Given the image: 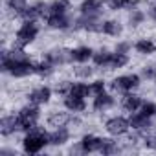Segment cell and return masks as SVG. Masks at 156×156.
<instances>
[{
  "mask_svg": "<svg viewBox=\"0 0 156 156\" xmlns=\"http://www.w3.org/2000/svg\"><path fill=\"white\" fill-rule=\"evenodd\" d=\"M72 129L70 127H57L48 132V145L50 147H64L70 143Z\"/></svg>",
  "mask_w": 156,
  "mask_h": 156,
  "instance_id": "cell-11",
  "label": "cell"
},
{
  "mask_svg": "<svg viewBox=\"0 0 156 156\" xmlns=\"http://www.w3.org/2000/svg\"><path fill=\"white\" fill-rule=\"evenodd\" d=\"M70 118H72V112H62V110H51L48 116H46V125L48 127H68L70 123Z\"/></svg>",
  "mask_w": 156,
  "mask_h": 156,
  "instance_id": "cell-16",
  "label": "cell"
},
{
  "mask_svg": "<svg viewBox=\"0 0 156 156\" xmlns=\"http://www.w3.org/2000/svg\"><path fill=\"white\" fill-rule=\"evenodd\" d=\"M147 19L152 20V22H156V2H152V4L147 8Z\"/></svg>",
  "mask_w": 156,
  "mask_h": 156,
  "instance_id": "cell-38",
  "label": "cell"
},
{
  "mask_svg": "<svg viewBox=\"0 0 156 156\" xmlns=\"http://www.w3.org/2000/svg\"><path fill=\"white\" fill-rule=\"evenodd\" d=\"M114 51L108 50V48H98L94 50V57H92V62L96 68H101V70H107L108 64H110V59H112Z\"/></svg>",
  "mask_w": 156,
  "mask_h": 156,
  "instance_id": "cell-21",
  "label": "cell"
},
{
  "mask_svg": "<svg viewBox=\"0 0 156 156\" xmlns=\"http://www.w3.org/2000/svg\"><path fill=\"white\" fill-rule=\"evenodd\" d=\"M123 31H125V26H123L121 20H118V19H107V20H103V35L118 39V37L123 35Z\"/></svg>",
  "mask_w": 156,
  "mask_h": 156,
  "instance_id": "cell-20",
  "label": "cell"
},
{
  "mask_svg": "<svg viewBox=\"0 0 156 156\" xmlns=\"http://www.w3.org/2000/svg\"><path fill=\"white\" fill-rule=\"evenodd\" d=\"M140 2L141 0H123V9L121 11H132L136 8H140Z\"/></svg>",
  "mask_w": 156,
  "mask_h": 156,
  "instance_id": "cell-37",
  "label": "cell"
},
{
  "mask_svg": "<svg viewBox=\"0 0 156 156\" xmlns=\"http://www.w3.org/2000/svg\"><path fill=\"white\" fill-rule=\"evenodd\" d=\"M53 88L51 87H48V85H39V87H35V88H31L30 92H28V101L30 103H35V105H39V107H44V105H48L50 101H51V98H53Z\"/></svg>",
  "mask_w": 156,
  "mask_h": 156,
  "instance_id": "cell-9",
  "label": "cell"
},
{
  "mask_svg": "<svg viewBox=\"0 0 156 156\" xmlns=\"http://www.w3.org/2000/svg\"><path fill=\"white\" fill-rule=\"evenodd\" d=\"M107 87H108V83H107L105 79H94V81L90 83L92 96H98V94H103V92H107Z\"/></svg>",
  "mask_w": 156,
  "mask_h": 156,
  "instance_id": "cell-32",
  "label": "cell"
},
{
  "mask_svg": "<svg viewBox=\"0 0 156 156\" xmlns=\"http://www.w3.org/2000/svg\"><path fill=\"white\" fill-rule=\"evenodd\" d=\"M132 48H134V44L130 41H118L116 46H114V51H118V53H130Z\"/></svg>",
  "mask_w": 156,
  "mask_h": 156,
  "instance_id": "cell-35",
  "label": "cell"
},
{
  "mask_svg": "<svg viewBox=\"0 0 156 156\" xmlns=\"http://www.w3.org/2000/svg\"><path fill=\"white\" fill-rule=\"evenodd\" d=\"M17 132H22L19 116L17 114H4L2 119H0V134L4 138H9V136H15Z\"/></svg>",
  "mask_w": 156,
  "mask_h": 156,
  "instance_id": "cell-10",
  "label": "cell"
},
{
  "mask_svg": "<svg viewBox=\"0 0 156 156\" xmlns=\"http://www.w3.org/2000/svg\"><path fill=\"white\" fill-rule=\"evenodd\" d=\"M129 121H130V130H138V132H141L143 136L149 132V130H152V118H149V116H145V114H141L140 110L138 112H132L130 116H129Z\"/></svg>",
  "mask_w": 156,
  "mask_h": 156,
  "instance_id": "cell-12",
  "label": "cell"
},
{
  "mask_svg": "<svg viewBox=\"0 0 156 156\" xmlns=\"http://www.w3.org/2000/svg\"><path fill=\"white\" fill-rule=\"evenodd\" d=\"M141 79H147V81H156V64H145L141 66Z\"/></svg>",
  "mask_w": 156,
  "mask_h": 156,
  "instance_id": "cell-31",
  "label": "cell"
},
{
  "mask_svg": "<svg viewBox=\"0 0 156 156\" xmlns=\"http://www.w3.org/2000/svg\"><path fill=\"white\" fill-rule=\"evenodd\" d=\"M79 143H81V149H83L85 154L99 152L101 151V145H103V138L98 136V134H94V132H87V134L81 136Z\"/></svg>",
  "mask_w": 156,
  "mask_h": 156,
  "instance_id": "cell-13",
  "label": "cell"
},
{
  "mask_svg": "<svg viewBox=\"0 0 156 156\" xmlns=\"http://www.w3.org/2000/svg\"><path fill=\"white\" fill-rule=\"evenodd\" d=\"M72 9V2L70 0H51L48 13H59V15H66Z\"/></svg>",
  "mask_w": 156,
  "mask_h": 156,
  "instance_id": "cell-28",
  "label": "cell"
},
{
  "mask_svg": "<svg viewBox=\"0 0 156 156\" xmlns=\"http://www.w3.org/2000/svg\"><path fill=\"white\" fill-rule=\"evenodd\" d=\"M70 87H72V81H66V79H62V81H59V83L53 87V92H55V94H59L61 98H64V96H68V92H70Z\"/></svg>",
  "mask_w": 156,
  "mask_h": 156,
  "instance_id": "cell-33",
  "label": "cell"
},
{
  "mask_svg": "<svg viewBox=\"0 0 156 156\" xmlns=\"http://www.w3.org/2000/svg\"><path fill=\"white\" fill-rule=\"evenodd\" d=\"M143 101H145V99H143L141 96H138V94H134V92H127V94H123V98H121V108H123L125 112L132 114V112H138V110L141 108Z\"/></svg>",
  "mask_w": 156,
  "mask_h": 156,
  "instance_id": "cell-15",
  "label": "cell"
},
{
  "mask_svg": "<svg viewBox=\"0 0 156 156\" xmlns=\"http://www.w3.org/2000/svg\"><path fill=\"white\" fill-rule=\"evenodd\" d=\"M72 57H73V62L85 64V62L92 61V57H94V48H90V46H77V48H72Z\"/></svg>",
  "mask_w": 156,
  "mask_h": 156,
  "instance_id": "cell-23",
  "label": "cell"
},
{
  "mask_svg": "<svg viewBox=\"0 0 156 156\" xmlns=\"http://www.w3.org/2000/svg\"><path fill=\"white\" fill-rule=\"evenodd\" d=\"M116 105V98L108 92H103V94H98L94 96V101H92V110L101 114V112H107L110 110L112 107Z\"/></svg>",
  "mask_w": 156,
  "mask_h": 156,
  "instance_id": "cell-14",
  "label": "cell"
},
{
  "mask_svg": "<svg viewBox=\"0 0 156 156\" xmlns=\"http://www.w3.org/2000/svg\"><path fill=\"white\" fill-rule=\"evenodd\" d=\"M94 73H96V68L88 66V62H85V64H77V66L73 68L75 79H81V81H88V79H92Z\"/></svg>",
  "mask_w": 156,
  "mask_h": 156,
  "instance_id": "cell-27",
  "label": "cell"
},
{
  "mask_svg": "<svg viewBox=\"0 0 156 156\" xmlns=\"http://www.w3.org/2000/svg\"><path fill=\"white\" fill-rule=\"evenodd\" d=\"M123 149H121V145L116 141V140H112V138H103V145H101V154H107V156H112V154H118V152H121Z\"/></svg>",
  "mask_w": 156,
  "mask_h": 156,
  "instance_id": "cell-30",
  "label": "cell"
},
{
  "mask_svg": "<svg viewBox=\"0 0 156 156\" xmlns=\"http://www.w3.org/2000/svg\"><path fill=\"white\" fill-rule=\"evenodd\" d=\"M46 28L53 30V31H72L73 26V17L70 13L66 15H59V13H48L44 17Z\"/></svg>",
  "mask_w": 156,
  "mask_h": 156,
  "instance_id": "cell-7",
  "label": "cell"
},
{
  "mask_svg": "<svg viewBox=\"0 0 156 156\" xmlns=\"http://www.w3.org/2000/svg\"><path fill=\"white\" fill-rule=\"evenodd\" d=\"M68 96H75V98L87 99L88 96H92V90H90V83H83L81 79H77V81H72V87H70V92H68Z\"/></svg>",
  "mask_w": 156,
  "mask_h": 156,
  "instance_id": "cell-24",
  "label": "cell"
},
{
  "mask_svg": "<svg viewBox=\"0 0 156 156\" xmlns=\"http://www.w3.org/2000/svg\"><path fill=\"white\" fill-rule=\"evenodd\" d=\"M134 51L141 57H151L156 53V41H152L151 37H141L134 42Z\"/></svg>",
  "mask_w": 156,
  "mask_h": 156,
  "instance_id": "cell-17",
  "label": "cell"
},
{
  "mask_svg": "<svg viewBox=\"0 0 156 156\" xmlns=\"http://www.w3.org/2000/svg\"><path fill=\"white\" fill-rule=\"evenodd\" d=\"M140 85H141V75L140 73H123V75H118V77H114V79L108 83V87H110V90L114 92V94H127V92H134V90H138L140 88Z\"/></svg>",
  "mask_w": 156,
  "mask_h": 156,
  "instance_id": "cell-3",
  "label": "cell"
},
{
  "mask_svg": "<svg viewBox=\"0 0 156 156\" xmlns=\"http://www.w3.org/2000/svg\"><path fill=\"white\" fill-rule=\"evenodd\" d=\"M17 116H19V121H20V127H22V132H28L30 129H33L35 125H39L42 112H41L39 105L28 101L26 105H22L17 110Z\"/></svg>",
  "mask_w": 156,
  "mask_h": 156,
  "instance_id": "cell-4",
  "label": "cell"
},
{
  "mask_svg": "<svg viewBox=\"0 0 156 156\" xmlns=\"http://www.w3.org/2000/svg\"><path fill=\"white\" fill-rule=\"evenodd\" d=\"M105 130H107V134L112 136V138H121V136L129 134V130H130V121H129V118H125V116H112V118H108V119L105 121Z\"/></svg>",
  "mask_w": 156,
  "mask_h": 156,
  "instance_id": "cell-6",
  "label": "cell"
},
{
  "mask_svg": "<svg viewBox=\"0 0 156 156\" xmlns=\"http://www.w3.org/2000/svg\"><path fill=\"white\" fill-rule=\"evenodd\" d=\"M39 33H41V26L35 20H22V24L13 33V44L11 46L26 48L39 39Z\"/></svg>",
  "mask_w": 156,
  "mask_h": 156,
  "instance_id": "cell-2",
  "label": "cell"
},
{
  "mask_svg": "<svg viewBox=\"0 0 156 156\" xmlns=\"http://www.w3.org/2000/svg\"><path fill=\"white\" fill-rule=\"evenodd\" d=\"M154 64H156V62H154Z\"/></svg>",
  "mask_w": 156,
  "mask_h": 156,
  "instance_id": "cell-39",
  "label": "cell"
},
{
  "mask_svg": "<svg viewBox=\"0 0 156 156\" xmlns=\"http://www.w3.org/2000/svg\"><path fill=\"white\" fill-rule=\"evenodd\" d=\"M103 6H105L103 0H83L79 4V13L81 15H98V17H101Z\"/></svg>",
  "mask_w": 156,
  "mask_h": 156,
  "instance_id": "cell-22",
  "label": "cell"
},
{
  "mask_svg": "<svg viewBox=\"0 0 156 156\" xmlns=\"http://www.w3.org/2000/svg\"><path fill=\"white\" fill-rule=\"evenodd\" d=\"M105 8L110 11H121L123 9V0H103Z\"/></svg>",
  "mask_w": 156,
  "mask_h": 156,
  "instance_id": "cell-36",
  "label": "cell"
},
{
  "mask_svg": "<svg viewBox=\"0 0 156 156\" xmlns=\"http://www.w3.org/2000/svg\"><path fill=\"white\" fill-rule=\"evenodd\" d=\"M140 112L154 119V118H156V101H143V105H141Z\"/></svg>",
  "mask_w": 156,
  "mask_h": 156,
  "instance_id": "cell-34",
  "label": "cell"
},
{
  "mask_svg": "<svg viewBox=\"0 0 156 156\" xmlns=\"http://www.w3.org/2000/svg\"><path fill=\"white\" fill-rule=\"evenodd\" d=\"M4 4L8 8V11L13 15V17H19L30 4H28V0H4Z\"/></svg>",
  "mask_w": 156,
  "mask_h": 156,
  "instance_id": "cell-29",
  "label": "cell"
},
{
  "mask_svg": "<svg viewBox=\"0 0 156 156\" xmlns=\"http://www.w3.org/2000/svg\"><path fill=\"white\" fill-rule=\"evenodd\" d=\"M48 8H50V2L37 0V2L30 4V6L19 15V19H20V20H35V22H39L41 19H44V17L48 15Z\"/></svg>",
  "mask_w": 156,
  "mask_h": 156,
  "instance_id": "cell-8",
  "label": "cell"
},
{
  "mask_svg": "<svg viewBox=\"0 0 156 156\" xmlns=\"http://www.w3.org/2000/svg\"><path fill=\"white\" fill-rule=\"evenodd\" d=\"M62 107H64L68 112H72V114H81V112L87 110L88 103H87V99L75 98V96H64V98H62Z\"/></svg>",
  "mask_w": 156,
  "mask_h": 156,
  "instance_id": "cell-18",
  "label": "cell"
},
{
  "mask_svg": "<svg viewBox=\"0 0 156 156\" xmlns=\"http://www.w3.org/2000/svg\"><path fill=\"white\" fill-rule=\"evenodd\" d=\"M44 59L50 61L55 68L68 66V64L73 62L72 48H66V46H53V48H50L48 51H44Z\"/></svg>",
  "mask_w": 156,
  "mask_h": 156,
  "instance_id": "cell-5",
  "label": "cell"
},
{
  "mask_svg": "<svg viewBox=\"0 0 156 156\" xmlns=\"http://www.w3.org/2000/svg\"><path fill=\"white\" fill-rule=\"evenodd\" d=\"M55 66L50 62V61H46L44 57L41 59V61H35L33 62V75H37V77H41V79H50V77L55 73Z\"/></svg>",
  "mask_w": 156,
  "mask_h": 156,
  "instance_id": "cell-19",
  "label": "cell"
},
{
  "mask_svg": "<svg viewBox=\"0 0 156 156\" xmlns=\"http://www.w3.org/2000/svg\"><path fill=\"white\" fill-rule=\"evenodd\" d=\"M22 152L26 154H37L44 147H48V130L42 125H35L28 132H24V138L20 140Z\"/></svg>",
  "mask_w": 156,
  "mask_h": 156,
  "instance_id": "cell-1",
  "label": "cell"
},
{
  "mask_svg": "<svg viewBox=\"0 0 156 156\" xmlns=\"http://www.w3.org/2000/svg\"><path fill=\"white\" fill-rule=\"evenodd\" d=\"M145 19H147V13H145V11H141L140 8H136V9L129 11L127 24H129V28H130V30H136V28H140V26H143V24H145Z\"/></svg>",
  "mask_w": 156,
  "mask_h": 156,
  "instance_id": "cell-25",
  "label": "cell"
},
{
  "mask_svg": "<svg viewBox=\"0 0 156 156\" xmlns=\"http://www.w3.org/2000/svg\"><path fill=\"white\" fill-rule=\"evenodd\" d=\"M129 62H130L129 53H118V51H114V55H112V59H110V64H108V68H107V72L121 70V68L129 66Z\"/></svg>",
  "mask_w": 156,
  "mask_h": 156,
  "instance_id": "cell-26",
  "label": "cell"
}]
</instances>
